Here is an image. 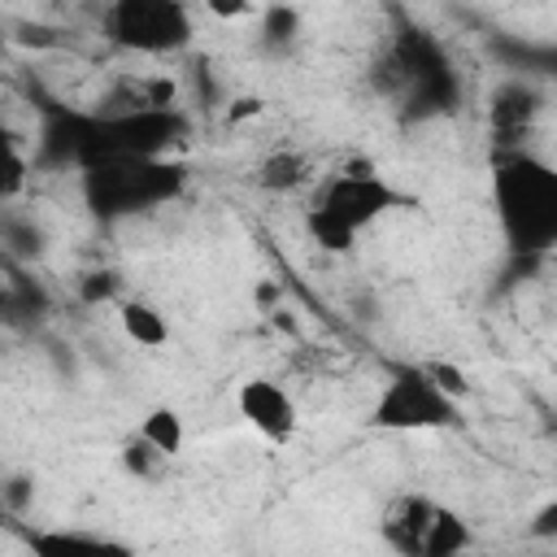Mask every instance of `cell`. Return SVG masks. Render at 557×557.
<instances>
[{"instance_id":"obj_1","label":"cell","mask_w":557,"mask_h":557,"mask_svg":"<svg viewBox=\"0 0 557 557\" xmlns=\"http://www.w3.org/2000/svg\"><path fill=\"white\" fill-rule=\"evenodd\" d=\"M492 209L509 252H557V165L535 152H500L492 165Z\"/></svg>"},{"instance_id":"obj_2","label":"cell","mask_w":557,"mask_h":557,"mask_svg":"<svg viewBox=\"0 0 557 557\" xmlns=\"http://www.w3.org/2000/svg\"><path fill=\"white\" fill-rule=\"evenodd\" d=\"M405 205H409V196L396 191L387 178H379L370 165L339 170L313 196V205L305 213V226H309V239L322 252H348L366 226H374L383 213L405 209Z\"/></svg>"},{"instance_id":"obj_3","label":"cell","mask_w":557,"mask_h":557,"mask_svg":"<svg viewBox=\"0 0 557 557\" xmlns=\"http://www.w3.org/2000/svg\"><path fill=\"white\" fill-rule=\"evenodd\" d=\"M379 431H444L461 422V405L440 392L422 366H396L370 409Z\"/></svg>"},{"instance_id":"obj_4","label":"cell","mask_w":557,"mask_h":557,"mask_svg":"<svg viewBox=\"0 0 557 557\" xmlns=\"http://www.w3.org/2000/svg\"><path fill=\"white\" fill-rule=\"evenodd\" d=\"M104 35L117 48L161 57V52L187 48L196 26H191L187 4L178 0H117L104 9Z\"/></svg>"},{"instance_id":"obj_5","label":"cell","mask_w":557,"mask_h":557,"mask_svg":"<svg viewBox=\"0 0 557 557\" xmlns=\"http://www.w3.org/2000/svg\"><path fill=\"white\" fill-rule=\"evenodd\" d=\"M235 405H239V418L270 444H292L296 431H300V409L292 400L287 387H278L274 379H244L239 392H235Z\"/></svg>"},{"instance_id":"obj_6","label":"cell","mask_w":557,"mask_h":557,"mask_svg":"<svg viewBox=\"0 0 557 557\" xmlns=\"http://www.w3.org/2000/svg\"><path fill=\"white\" fill-rule=\"evenodd\" d=\"M435 500L422 496V492H400L396 500H387L383 518H379V535L387 540L392 553L400 557H422L426 548V535H431V522H435Z\"/></svg>"},{"instance_id":"obj_7","label":"cell","mask_w":557,"mask_h":557,"mask_svg":"<svg viewBox=\"0 0 557 557\" xmlns=\"http://www.w3.org/2000/svg\"><path fill=\"white\" fill-rule=\"evenodd\" d=\"M30 557H135L126 540L100 535V531H78V527H30L26 531Z\"/></svg>"},{"instance_id":"obj_8","label":"cell","mask_w":557,"mask_h":557,"mask_svg":"<svg viewBox=\"0 0 557 557\" xmlns=\"http://www.w3.org/2000/svg\"><path fill=\"white\" fill-rule=\"evenodd\" d=\"M139 440L152 444V448L170 461V457H178L183 444H187V422H183V413H178L174 405H152V409L139 418Z\"/></svg>"},{"instance_id":"obj_9","label":"cell","mask_w":557,"mask_h":557,"mask_svg":"<svg viewBox=\"0 0 557 557\" xmlns=\"http://www.w3.org/2000/svg\"><path fill=\"white\" fill-rule=\"evenodd\" d=\"M117 318H122V331L131 344H139V348H165L170 344V322L148 300H126L117 309Z\"/></svg>"},{"instance_id":"obj_10","label":"cell","mask_w":557,"mask_h":557,"mask_svg":"<svg viewBox=\"0 0 557 557\" xmlns=\"http://www.w3.org/2000/svg\"><path fill=\"white\" fill-rule=\"evenodd\" d=\"M470 540H474V531H470V522L461 518V513H453V509H435V522H431V535H426V548H422V557H461L466 548H470Z\"/></svg>"},{"instance_id":"obj_11","label":"cell","mask_w":557,"mask_h":557,"mask_svg":"<svg viewBox=\"0 0 557 557\" xmlns=\"http://www.w3.org/2000/svg\"><path fill=\"white\" fill-rule=\"evenodd\" d=\"M305 174H309V161H305L300 152H274V157L261 161L257 183H261L265 191H292V187L305 183Z\"/></svg>"},{"instance_id":"obj_12","label":"cell","mask_w":557,"mask_h":557,"mask_svg":"<svg viewBox=\"0 0 557 557\" xmlns=\"http://www.w3.org/2000/svg\"><path fill=\"white\" fill-rule=\"evenodd\" d=\"M422 370H426V374L440 383V392L453 396L457 405L470 396V374H466L461 366H453V361H422Z\"/></svg>"},{"instance_id":"obj_13","label":"cell","mask_w":557,"mask_h":557,"mask_svg":"<svg viewBox=\"0 0 557 557\" xmlns=\"http://www.w3.org/2000/svg\"><path fill=\"white\" fill-rule=\"evenodd\" d=\"M161 461H165V457H161V453H157L152 444H144L139 435H135V440H131V444L122 448V466H126L131 474H139V479H152Z\"/></svg>"},{"instance_id":"obj_14","label":"cell","mask_w":557,"mask_h":557,"mask_svg":"<svg viewBox=\"0 0 557 557\" xmlns=\"http://www.w3.org/2000/svg\"><path fill=\"white\" fill-rule=\"evenodd\" d=\"M527 535H531V540H557V496H553V500H544V505L531 513Z\"/></svg>"},{"instance_id":"obj_15","label":"cell","mask_w":557,"mask_h":557,"mask_svg":"<svg viewBox=\"0 0 557 557\" xmlns=\"http://www.w3.org/2000/svg\"><path fill=\"white\" fill-rule=\"evenodd\" d=\"M4 196H13L17 187H22V174H26V161H22V152L13 148V144H4Z\"/></svg>"},{"instance_id":"obj_16","label":"cell","mask_w":557,"mask_h":557,"mask_svg":"<svg viewBox=\"0 0 557 557\" xmlns=\"http://www.w3.org/2000/svg\"><path fill=\"white\" fill-rule=\"evenodd\" d=\"M261 109H265V104H261L257 96H239V100H231V109H226V117H231V122H239V117H257Z\"/></svg>"},{"instance_id":"obj_17","label":"cell","mask_w":557,"mask_h":557,"mask_svg":"<svg viewBox=\"0 0 557 557\" xmlns=\"http://www.w3.org/2000/svg\"><path fill=\"white\" fill-rule=\"evenodd\" d=\"M209 13H213V17H252L257 4H248V0H244V4H209Z\"/></svg>"}]
</instances>
